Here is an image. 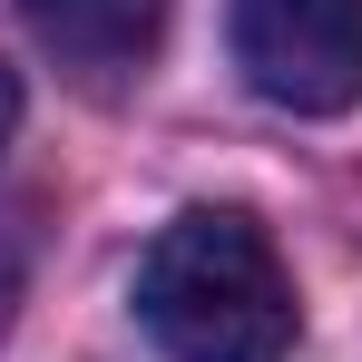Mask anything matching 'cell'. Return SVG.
Returning <instances> with one entry per match:
<instances>
[{
  "label": "cell",
  "mask_w": 362,
  "mask_h": 362,
  "mask_svg": "<svg viewBox=\"0 0 362 362\" xmlns=\"http://www.w3.org/2000/svg\"><path fill=\"white\" fill-rule=\"evenodd\" d=\"M137 323L177 362H284L294 353V274L235 206H196L137 255Z\"/></svg>",
  "instance_id": "6da1fadb"
},
{
  "label": "cell",
  "mask_w": 362,
  "mask_h": 362,
  "mask_svg": "<svg viewBox=\"0 0 362 362\" xmlns=\"http://www.w3.org/2000/svg\"><path fill=\"white\" fill-rule=\"evenodd\" d=\"M235 69L294 118H343L362 98V0H235Z\"/></svg>",
  "instance_id": "7a4b0ae2"
},
{
  "label": "cell",
  "mask_w": 362,
  "mask_h": 362,
  "mask_svg": "<svg viewBox=\"0 0 362 362\" xmlns=\"http://www.w3.org/2000/svg\"><path fill=\"white\" fill-rule=\"evenodd\" d=\"M20 20L78 78H127V69H147V49H157L167 0H20Z\"/></svg>",
  "instance_id": "3957f363"
},
{
  "label": "cell",
  "mask_w": 362,
  "mask_h": 362,
  "mask_svg": "<svg viewBox=\"0 0 362 362\" xmlns=\"http://www.w3.org/2000/svg\"><path fill=\"white\" fill-rule=\"evenodd\" d=\"M20 264H30V235L0 216V333H10V303H20Z\"/></svg>",
  "instance_id": "277c9868"
},
{
  "label": "cell",
  "mask_w": 362,
  "mask_h": 362,
  "mask_svg": "<svg viewBox=\"0 0 362 362\" xmlns=\"http://www.w3.org/2000/svg\"><path fill=\"white\" fill-rule=\"evenodd\" d=\"M10 127H20V78L0 69V147H10Z\"/></svg>",
  "instance_id": "5b68a950"
}]
</instances>
